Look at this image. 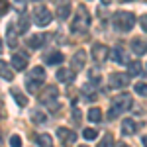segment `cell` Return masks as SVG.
I'll list each match as a JSON object with an SVG mask.
<instances>
[{
    "instance_id": "obj_1",
    "label": "cell",
    "mask_w": 147,
    "mask_h": 147,
    "mask_svg": "<svg viewBox=\"0 0 147 147\" xmlns=\"http://www.w3.org/2000/svg\"><path fill=\"white\" fill-rule=\"evenodd\" d=\"M134 104V98L127 94V92H122L118 96H114L112 106H110V112H108V120H116L120 114H124L125 110H129Z\"/></svg>"
},
{
    "instance_id": "obj_2",
    "label": "cell",
    "mask_w": 147,
    "mask_h": 147,
    "mask_svg": "<svg viewBox=\"0 0 147 147\" xmlns=\"http://www.w3.org/2000/svg\"><path fill=\"white\" fill-rule=\"evenodd\" d=\"M112 24H114V28H116L118 32H131V28L136 26V16H134L131 12L120 10V12L114 14Z\"/></svg>"
},
{
    "instance_id": "obj_3",
    "label": "cell",
    "mask_w": 147,
    "mask_h": 147,
    "mask_svg": "<svg viewBox=\"0 0 147 147\" xmlns=\"http://www.w3.org/2000/svg\"><path fill=\"white\" fill-rule=\"evenodd\" d=\"M45 69L43 67H34L28 75H26V88L30 92H35L43 82H45Z\"/></svg>"
},
{
    "instance_id": "obj_4",
    "label": "cell",
    "mask_w": 147,
    "mask_h": 147,
    "mask_svg": "<svg viewBox=\"0 0 147 147\" xmlns=\"http://www.w3.org/2000/svg\"><path fill=\"white\" fill-rule=\"evenodd\" d=\"M88 26H90V14H88V10L84 6H79L77 14H75V20L71 24V30L75 34H80V32H86Z\"/></svg>"
},
{
    "instance_id": "obj_5",
    "label": "cell",
    "mask_w": 147,
    "mask_h": 147,
    "mask_svg": "<svg viewBox=\"0 0 147 147\" xmlns=\"http://www.w3.org/2000/svg\"><path fill=\"white\" fill-rule=\"evenodd\" d=\"M57 98H59V90L57 86H45L43 90L37 94V100L45 106H51V104H57Z\"/></svg>"
},
{
    "instance_id": "obj_6",
    "label": "cell",
    "mask_w": 147,
    "mask_h": 147,
    "mask_svg": "<svg viewBox=\"0 0 147 147\" xmlns=\"http://www.w3.org/2000/svg\"><path fill=\"white\" fill-rule=\"evenodd\" d=\"M57 137H59V141H61V145L63 147H71L77 143V134L73 131V129H67V127H59L57 129Z\"/></svg>"
},
{
    "instance_id": "obj_7",
    "label": "cell",
    "mask_w": 147,
    "mask_h": 147,
    "mask_svg": "<svg viewBox=\"0 0 147 147\" xmlns=\"http://www.w3.org/2000/svg\"><path fill=\"white\" fill-rule=\"evenodd\" d=\"M34 20H35L37 26L43 28V26H47V24L51 22V12L47 10L45 6H37V8L34 10Z\"/></svg>"
},
{
    "instance_id": "obj_8",
    "label": "cell",
    "mask_w": 147,
    "mask_h": 147,
    "mask_svg": "<svg viewBox=\"0 0 147 147\" xmlns=\"http://www.w3.org/2000/svg\"><path fill=\"white\" fill-rule=\"evenodd\" d=\"M108 57H112L114 61L118 63V65H127L129 63V55H127V51H125V47L124 45H118V47H114L112 51H110V55Z\"/></svg>"
},
{
    "instance_id": "obj_9",
    "label": "cell",
    "mask_w": 147,
    "mask_h": 147,
    "mask_svg": "<svg viewBox=\"0 0 147 147\" xmlns=\"http://www.w3.org/2000/svg\"><path fill=\"white\" fill-rule=\"evenodd\" d=\"M129 84V75L127 73H112L110 77V86L112 88H125Z\"/></svg>"
},
{
    "instance_id": "obj_10",
    "label": "cell",
    "mask_w": 147,
    "mask_h": 147,
    "mask_svg": "<svg viewBox=\"0 0 147 147\" xmlns=\"http://www.w3.org/2000/svg\"><path fill=\"white\" fill-rule=\"evenodd\" d=\"M84 65H86V53H84V49H79L71 59V69L77 73V71H82Z\"/></svg>"
},
{
    "instance_id": "obj_11",
    "label": "cell",
    "mask_w": 147,
    "mask_h": 147,
    "mask_svg": "<svg viewBox=\"0 0 147 147\" xmlns=\"http://www.w3.org/2000/svg\"><path fill=\"white\" fill-rule=\"evenodd\" d=\"M28 53L26 51H20V53H14L12 55V67L16 69V71H24V69L28 67Z\"/></svg>"
},
{
    "instance_id": "obj_12",
    "label": "cell",
    "mask_w": 147,
    "mask_h": 147,
    "mask_svg": "<svg viewBox=\"0 0 147 147\" xmlns=\"http://www.w3.org/2000/svg\"><path fill=\"white\" fill-rule=\"evenodd\" d=\"M69 16H71V0H61L57 6V18L65 22Z\"/></svg>"
},
{
    "instance_id": "obj_13",
    "label": "cell",
    "mask_w": 147,
    "mask_h": 147,
    "mask_svg": "<svg viewBox=\"0 0 147 147\" xmlns=\"http://www.w3.org/2000/svg\"><path fill=\"white\" fill-rule=\"evenodd\" d=\"M108 55H110V49L106 45H102V43H94V45H92V57H94L96 61H104Z\"/></svg>"
},
{
    "instance_id": "obj_14",
    "label": "cell",
    "mask_w": 147,
    "mask_h": 147,
    "mask_svg": "<svg viewBox=\"0 0 147 147\" xmlns=\"http://www.w3.org/2000/svg\"><path fill=\"white\" fill-rule=\"evenodd\" d=\"M75 79H77V73L73 69H59L57 71V80H61V82H73Z\"/></svg>"
},
{
    "instance_id": "obj_15",
    "label": "cell",
    "mask_w": 147,
    "mask_h": 147,
    "mask_svg": "<svg viewBox=\"0 0 147 147\" xmlns=\"http://www.w3.org/2000/svg\"><path fill=\"white\" fill-rule=\"evenodd\" d=\"M136 131H137V124L131 120V118H127V120L122 122V136L129 137V136H134Z\"/></svg>"
},
{
    "instance_id": "obj_16",
    "label": "cell",
    "mask_w": 147,
    "mask_h": 147,
    "mask_svg": "<svg viewBox=\"0 0 147 147\" xmlns=\"http://www.w3.org/2000/svg\"><path fill=\"white\" fill-rule=\"evenodd\" d=\"M131 51H134L136 55H145L147 53V41L141 39V37H136V39L131 41Z\"/></svg>"
},
{
    "instance_id": "obj_17",
    "label": "cell",
    "mask_w": 147,
    "mask_h": 147,
    "mask_svg": "<svg viewBox=\"0 0 147 147\" xmlns=\"http://www.w3.org/2000/svg\"><path fill=\"white\" fill-rule=\"evenodd\" d=\"M43 59H45L47 65H59V63H63V61H65V57H63L61 51H49Z\"/></svg>"
},
{
    "instance_id": "obj_18",
    "label": "cell",
    "mask_w": 147,
    "mask_h": 147,
    "mask_svg": "<svg viewBox=\"0 0 147 147\" xmlns=\"http://www.w3.org/2000/svg\"><path fill=\"white\" fill-rule=\"evenodd\" d=\"M6 41H8V45H10V47L18 45V30H16L14 24H10L8 30H6Z\"/></svg>"
},
{
    "instance_id": "obj_19",
    "label": "cell",
    "mask_w": 147,
    "mask_h": 147,
    "mask_svg": "<svg viewBox=\"0 0 147 147\" xmlns=\"http://www.w3.org/2000/svg\"><path fill=\"white\" fill-rule=\"evenodd\" d=\"M34 141L39 147H53V139H51V136H49V134H35V136H34Z\"/></svg>"
},
{
    "instance_id": "obj_20",
    "label": "cell",
    "mask_w": 147,
    "mask_h": 147,
    "mask_svg": "<svg viewBox=\"0 0 147 147\" xmlns=\"http://www.w3.org/2000/svg\"><path fill=\"white\" fill-rule=\"evenodd\" d=\"M32 122L35 125H45L47 124V114L41 112V110H34L32 112Z\"/></svg>"
},
{
    "instance_id": "obj_21",
    "label": "cell",
    "mask_w": 147,
    "mask_h": 147,
    "mask_svg": "<svg viewBox=\"0 0 147 147\" xmlns=\"http://www.w3.org/2000/svg\"><path fill=\"white\" fill-rule=\"evenodd\" d=\"M10 92H12L14 100H16V104H18L20 108H26V106H28V98H26V94H22L18 88H10Z\"/></svg>"
},
{
    "instance_id": "obj_22",
    "label": "cell",
    "mask_w": 147,
    "mask_h": 147,
    "mask_svg": "<svg viewBox=\"0 0 147 147\" xmlns=\"http://www.w3.org/2000/svg\"><path fill=\"white\" fill-rule=\"evenodd\" d=\"M16 26V24H14ZM16 30H18V34H26L28 30H30V18L26 16V14H22L20 16V20H18V26H16Z\"/></svg>"
},
{
    "instance_id": "obj_23",
    "label": "cell",
    "mask_w": 147,
    "mask_h": 147,
    "mask_svg": "<svg viewBox=\"0 0 147 147\" xmlns=\"http://www.w3.org/2000/svg\"><path fill=\"white\" fill-rule=\"evenodd\" d=\"M43 39H45V35H43V34L32 35V37L28 39V45L32 47V49H39V47H43Z\"/></svg>"
},
{
    "instance_id": "obj_24",
    "label": "cell",
    "mask_w": 147,
    "mask_h": 147,
    "mask_svg": "<svg viewBox=\"0 0 147 147\" xmlns=\"http://www.w3.org/2000/svg\"><path fill=\"white\" fill-rule=\"evenodd\" d=\"M0 79L4 80H14V73H12V69L4 63V61H0Z\"/></svg>"
},
{
    "instance_id": "obj_25",
    "label": "cell",
    "mask_w": 147,
    "mask_h": 147,
    "mask_svg": "<svg viewBox=\"0 0 147 147\" xmlns=\"http://www.w3.org/2000/svg\"><path fill=\"white\" fill-rule=\"evenodd\" d=\"M127 75H129V77H137V75H141V63H139V61H131V63H127Z\"/></svg>"
},
{
    "instance_id": "obj_26",
    "label": "cell",
    "mask_w": 147,
    "mask_h": 147,
    "mask_svg": "<svg viewBox=\"0 0 147 147\" xmlns=\"http://www.w3.org/2000/svg\"><path fill=\"white\" fill-rule=\"evenodd\" d=\"M88 122H92V124H100L102 122L100 108H90V110H88Z\"/></svg>"
},
{
    "instance_id": "obj_27",
    "label": "cell",
    "mask_w": 147,
    "mask_h": 147,
    "mask_svg": "<svg viewBox=\"0 0 147 147\" xmlns=\"http://www.w3.org/2000/svg\"><path fill=\"white\" fill-rule=\"evenodd\" d=\"M98 147H114V137L112 134H106V136L100 139V143H98Z\"/></svg>"
},
{
    "instance_id": "obj_28",
    "label": "cell",
    "mask_w": 147,
    "mask_h": 147,
    "mask_svg": "<svg viewBox=\"0 0 147 147\" xmlns=\"http://www.w3.org/2000/svg\"><path fill=\"white\" fill-rule=\"evenodd\" d=\"M96 136H98V131H96V129H92V127L82 129V137H84V139H88V141H90V139H96Z\"/></svg>"
},
{
    "instance_id": "obj_29",
    "label": "cell",
    "mask_w": 147,
    "mask_h": 147,
    "mask_svg": "<svg viewBox=\"0 0 147 147\" xmlns=\"http://www.w3.org/2000/svg\"><path fill=\"white\" fill-rule=\"evenodd\" d=\"M82 92H84V96H86V98H94V88H92V82H86V84H84V86H82Z\"/></svg>"
},
{
    "instance_id": "obj_30",
    "label": "cell",
    "mask_w": 147,
    "mask_h": 147,
    "mask_svg": "<svg viewBox=\"0 0 147 147\" xmlns=\"http://www.w3.org/2000/svg\"><path fill=\"white\" fill-rule=\"evenodd\" d=\"M134 88H136V92L139 96H147V82H137Z\"/></svg>"
},
{
    "instance_id": "obj_31",
    "label": "cell",
    "mask_w": 147,
    "mask_h": 147,
    "mask_svg": "<svg viewBox=\"0 0 147 147\" xmlns=\"http://www.w3.org/2000/svg\"><path fill=\"white\" fill-rule=\"evenodd\" d=\"M10 12V2L8 0H0V16H6Z\"/></svg>"
},
{
    "instance_id": "obj_32",
    "label": "cell",
    "mask_w": 147,
    "mask_h": 147,
    "mask_svg": "<svg viewBox=\"0 0 147 147\" xmlns=\"http://www.w3.org/2000/svg\"><path fill=\"white\" fill-rule=\"evenodd\" d=\"M90 80L94 84H100V73H98L96 69H90Z\"/></svg>"
},
{
    "instance_id": "obj_33",
    "label": "cell",
    "mask_w": 147,
    "mask_h": 147,
    "mask_svg": "<svg viewBox=\"0 0 147 147\" xmlns=\"http://www.w3.org/2000/svg\"><path fill=\"white\" fill-rule=\"evenodd\" d=\"M10 147H22V137L20 136H12L10 137Z\"/></svg>"
},
{
    "instance_id": "obj_34",
    "label": "cell",
    "mask_w": 147,
    "mask_h": 147,
    "mask_svg": "<svg viewBox=\"0 0 147 147\" xmlns=\"http://www.w3.org/2000/svg\"><path fill=\"white\" fill-rule=\"evenodd\" d=\"M139 24H141V30L147 34V14H143V16L139 18Z\"/></svg>"
},
{
    "instance_id": "obj_35",
    "label": "cell",
    "mask_w": 147,
    "mask_h": 147,
    "mask_svg": "<svg viewBox=\"0 0 147 147\" xmlns=\"http://www.w3.org/2000/svg\"><path fill=\"white\" fill-rule=\"evenodd\" d=\"M14 2H16V6L20 8V12L26 10V2H28V0H14Z\"/></svg>"
},
{
    "instance_id": "obj_36",
    "label": "cell",
    "mask_w": 147,
    "mask_h": 147,
    "mask_svg": "<svg viewBox=\"0 0 147 147\" xmlns=\"http://www.w3.org/2000/svg\"><path fill=\"white\" fill-rule=\"evenodd\" d=\"M73 116H75V122H80V112L77 110V108L73 110Z\"/></svg>"
},
{
    "instance_id": "obj_37",
    "label": "cell",
    "mask_w": 147,
    "mask_h": 147,
    "mask_svg": "<svg viewBox=\"0 0 147 147\" xmlns=\"http://www.w3.org/2000/svg\"><path fill=\"white\" fill-rule=\"evenodd\" d=\"M141 143H143V147H147V136L141 137Z\"/></svg>"
},
{
    "instance_id": "obj_38",
    "label": "cell",
    "mask_w": 147,
    "mask_h": 147,
    "mask_svg": "<svg viewBox=\"0 0 147 147\" xmlns=\"http://www.w3.org/2000/svg\"><path fill=\"white\" fill-rule=\"evenodd\" d=\"M102 4H104V6H108V4H110V2H112V0H100Z\"/></svg>"
},
{
    "instance_id": "obj_39",
    "label": "cell",
    "mask_w": 147,
    "mask_h": 147,
    "mask_svg": "<svg viewBox=\"0 0 147 147\" xmlns=\"http://www.w3.org/2000/svg\"><path fill=\"white\" fill-rule=\"evenodd\" d=\"M122 2H136V0H122Z\"/></svg>"
},
{
    "instance_id": "obj_40",
    "label": "cell",
    "mask_w": 147,
    "mask_h": 147,
    "mask_svg": "<svg viewBox=\"0 0 147 147\" xmlns=\"http://www.w3.org/2000/svg\"><path fill=\"white\" fill-rule=\"evenodd\" d=\"M0 53H2V41H0Z\"/></svg>"
},
{
    "instance_id": "obj_41",
    "label": "cell",
    "mask_w": 147,
    "mask_h": 147,
    "mask_svg": "<svg viewBox=\"0 0 147 147\" xmlns=\"http://www.w3.org/2000/svg\"><path fill=\"white\" fill-rule=\"evenodd\" d=\"M0 141H2V137H0Z\"/></svg>"
},
{
    "instance_id": "obj_42",
    "label": "cell",
    "mask_w": 147,
    "mask_h": 147,
    "mask_svg": "<svg viewBox=\"0 0 147 147\" xmlns=\"http://www.w3.org/2000/svg\"><path fill=\"white\" fill-rule=\"evenodd\" d=\"M82 147H86V145H82Z\"/></svg>"
}]
</instances>
